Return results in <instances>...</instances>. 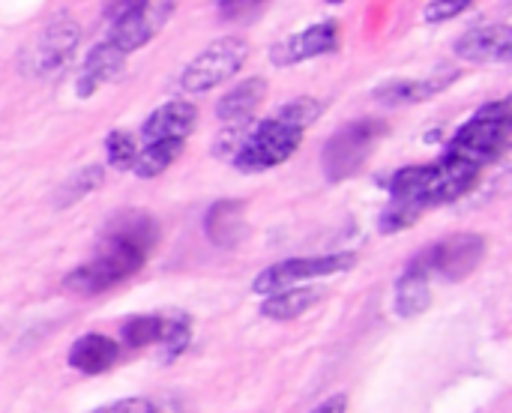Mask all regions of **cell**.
Segmentation results:
<instances>
[{
  "instance_id": "277c9868",
  "label": "cell",
  "mask_w": 512,
  "mask_h": 413,
  "mask_svg": "<svg viewBox=\"0 0 512 413\" xmlns=\"http://www.w3.org/2000/svg\"><path fill=\"white\" fill-rule=\"evenodd\" d=\"M486 258V240L480 234H453L441 243L426 246L411 264V273H420L426 279H444V282H459L471 276Z\"/></svg>"
},
{
  "instance_id": "4fadbf2b",
  "label": "cell",
  "mask_w": 512,
  "mask_h": 413,
  "mask_svg": "<svg viewBox=\"0 0 512 413\" xmlns=\"http://www.w3.org/2000/svg\"><path fill=\"white\" fill-rule=\"evenodd\" d=\"M435 186H438V162L414 165V168H402L393 177L390 195H393V201L417 204V207L429 210V207H435Z\"/></svg>"
},
{
  "instance_id": "e0dca14e",
  "label": "cell",
  "mask_w": 512,
  "mask_h": 413,
  "mask_svg": "<svg viewBox=\"0 0 512 413\" xmlns=\"http://www.w3.org/2000/svg\"><path fill=\"white\" fill-rule=\"evenodd\" d=\"M264 93H267V81L261 75H252V78H246L243 84H237L234 90H228L219 99L216 117L225 120L228 126L231 123H246L255 114V108L264 102Z\"/></svg>"
},
{
  "instance_id": "7c38bea8",
  "label": "cell",
  "mask_w": 512,
  "mask_h": 413,
  "mask_svg": "<svg viewBox=\"0 0 512 413\" xmlns=\"http://www.w3.org/2000/svg\"><path fill=\"white\" fill-rule=\"evenodd\" d=\"M195 120H198V108L192 102L174 99V102H165L162 108H156L144 120L141 135L147 138V144H153V141H186Z\"/></svg>"
},
{
  "instance_id": "f1b7e54d",
  "label": "cell",
  "mask_w": 512,
  "mask_h": 413,
  "mask_svg": "<svg viewBox=\"0 0 512 413\" xmlns=\"http://www.w3.org/2000/svg\"><path fill=\"white\" fill-rule=\"evenodd\" d=\"M348 411V396L345 393H336V396H330L327 402H321L318 408H312L309 413H345Z\"/></svg>"
},
{
  "instance_id": "8992f818",
  "label": "cell",
  "mask_w": 512,
  "mask_h": 413,
  "mask_svg": "<svg viewBox=\"0 0 512 413\" xmlns=\"http://www.w3.org/2000/svg\"><path fill=\"white\" fill-rule=\"evenodd\" d=\"M249 57V42L243 36H222L210 42L180 75V90L186 93H207L240 72Z\"/></svg>"
},
{
  "instance_id": "ba28073f",
  "label": "cell",
  "mask_w": 512,
  "mask_h": 413,
  "mask_svg": "<svg viewBox=\"0 0 512 413\" xmlns=\"http://www.w3.org/2000/svg\"><path fill=\"white\" fill-rule=\"evenodd\" d=\"M78 42H81V27L72 18H57V21L45 24L42 33L27 45V51L21 57L24 75L51 78L72 60Z\"/></svg>"
},
{
  "instance_id": "d6986e66",
  "label": "cell",
  "mask_w": 512,
  "mask_h": 413,
  "mask_svg": "<svg viewBox=\"0 0 512 413\" xmlns=\"http://www.w3.org/2000/svg\"><path fill=\"white\" fill-rule=\"evenodd\" d=\"M321 294L324 291H318V288H300V285L285 288L279 294H270L261 303V315L270 318V321H294V318L306 315L321 300Z\"/></svg>"
},
{
  "instance_id": "7402d4cb",
  "label": "cell",
  "mask_w": 512,
  "mask_h": 413,
  "mask_svg": "<svg viewBox=\"0 0 512 413\" xmlns=\"http://www.w3.org/2000/svg\"><path fill=\"white\" fill-rule=\"evenodd\" d=\"M162 327H165V318L162 315H135V318H129V324H123V342L129 348L159 345Z\"/></svg>"
},
{
  "instance_id": "9c48e42d",
  "label": "cell",
  "mask_w": 512,
  "mask_h": 413,
  "mask_svg": "<svg viewBox=\"0 0 512 413\" xmlns=\"http://www.w3.org/2000/svg\"><path fill=\"white\" fill-rule=\"evenodd\" d=\"M357 264L354 252H339V255H321V258H291L282 264H273L267 270H261V276L252 282V291L261 297L279 294L285 288H294L306 279H324V276H336V273H348Z\"/></svg>"
},
{
  "instance_id": "ffe728a7",
  "label": "cell",
  "mask_w": 512,
  "mask_h": 413,
  "mask_svg": "<svg viewBox=\"0 0 512 413\" xmlns=\"http://www.w3.org/2000/svg\"><path fill=\"white\" fill-rule=\"evenodd\" d=\"M432 303V288L429 279L420 273L405 270V276L396 282V297H393V309L399 318H414L420 312H426Z\"/></svg>"
},
{
  "instance_id": "5bb4252c",
  "label": "cell",
  "mask_w": 512,
  "mask_h": 413,
  "mask_svg": "<svg viewBox=\"0 0 512 413\" xmlns=\"http://www.w3.org/2000/svg\"><path fill=\"white\" fill-rule=\"evenodd\" d=\"M120 360V345L102 333H87L69 348V366L81 375H102Z\"/></svg>"
},
{
  "instance_id": "30bf717a",
  "label": "cell",
  "mask_w": 512,
  "mask_h": 413,
  "mask_svg": "<svg viewBox=\"0 0 512 413\" xmlns=\"http://www.w3.org/2000/svg\"><path fill=\"white\" fill-rule=\"evenodd\" d=\"M336 45H339V24L336 21H321V24H312V27L282 39L279 45H273L270 60L276 66H294V63L330 54V51H336Z\"/></svg>"
},
{
  "instance_id": "484cf974",
  "label": "cell",
  "mask_w": 512,
  "mask_h": 413,
  "mask_svg": "<svg viewBox=\"0 0 512 413\" xmlns=\"http://www.w3.org/2000/svg\"><path fill=\"white\" fill-rule=\"evenodd\" d=\"M102 183V168H87V171H78L60 192V204H75L78 198H87L96 186Z\"/></svg>"
},
{
  "instance_id": "4316f807",
  "label": "cell",
  "mask_w": 512,
  "mask_h": 413,
  "mask_svg": "<svg viewBox=\"0 0 512 413\" xmlns=\"http://www.w3.org/2000/svg\"><path fill=\"white\" fill-rule=\"evenodd\" d=\"M471 6H474L471 0H432V3H426L423 18L438 24V21H450V18H456L462 12H468Z\"/></svg>"
},
{
  "instance_id": "2e32d148",
  "label": "cell",
  "mask_w": 512,
  "mask_h": 413,
  "mask_svg": "<svg viewBox=\"0 0 512 413\" xmlns=\"http://www.w3.org/2000/svg\"><path fill=\"white\" fill-rule=\"evenodd\" d=\"M456 81V72L450 75H432V78H402V81H390L384 87L375 90V99L378 102H387V105H414V102H426L432 96H438L444 87H450Z\"/></svg>"
},
{
  "instance_id": "44dd1931",
  "label": "cell",
  "mask_w": 512,
  "mask_h": 413,
  "mask_svg": "<svg viewBox=\"0 0 512 413\" xmlns=\"http://www.w3.org/2000/svg\"><path fill=\"white\" fill-rule=\"evenodd\" d=\"M183 153V141H153L147 144L144 150H138L135 162H132V171L144 180L150 177H159L165 168H171V162Z\"/></svg>"
},
{
  "instance_id": "ac0fdd59",
  "label": "cell",
  "mask_w": 512,
  "mask_h": 413,
  "mask_svg": "<svg viewBox=\"0 0 512 413\" xmlns=\"http://www.w3.org/2000/svg\"><path fill=\"white\" fill-rule=\"evenodd\" d=\"M243 201H219L210 207L204 231L216 246H237L246 234V222H243Z\"/></svg>"
},
{
  "instance_id": "d4e9b609",
  "label": "cell",
  "mask_w": 512,
  "mask_h": 413,
  "mask_svg": "<svg viewBox=\"0 0 512 413\" xmlns=\"http://www.w3.org/2000/svg\"><path fill=\"white\" fill-rule=\"evenodd\" d=\"M105 153H108V162L120 171L132 168L135 156H138V147H135V138L129 132H111L108 141H105Z\"/></svg>"
},
{
  "instance_id": "603a6c76",
  "label": "cell",
  "mask_w": 512,
  "mask_h": 413,
  "mask_svg": "<svg viewBox=\"0 0 512 413\" xmlns=\"http://www.w3.org/2000/svg\"><path fill=\"white\" fill-rule=\"evenodd\" d=\"M327 111V105L321 102V99H312V96H300V99H294V102H288L282 111H279V117L282 120H288L291 126H297V129H309L321 114Z\"/></svg>"
},
{
  "instance_id": "9a60e30c",
  "label": "cell",
  "mask_w": 512,
  "mask_h": 413,
  "mask_svg": "<svg viewBox=\"0 0 512 413\" xmlns=\"http://www.w3.org/2000/svg\"><path fill=\"white\" fill-rule=\"evenodd\" d=\"M123 66H126V54H120L111 42H99L87 54V60H84V69H81V78L75 84V93L81 99L93 96L102 84H108L111 78H117Z\"/></svg>"
},
{
  "instance_id": "5b68a950",
  "label": "cell",
  "mask_w": 512,
  "mask_h": 413,
  "mask_svg": "<svg viewBox=\"0 0 512 413\" xmlns=\"http://www.w3.org/2000/svg\"><path fill=\"white\" fill-rule=\"evenodd\" d=\"M387 132L384 120L366 117V120H354L345 129H339L327 147H324V174L327 180L339 183L354 177L372 156L375 144L381 141V135Z\"/></svg>"
},
{
  "instance_id": "8fae6325",
  "label": "cell",
  "mask_w": 512,
  "mask_h": 413,
  "mask_svg": "<svg viewBox=\"0 0 512 413\" xmlns=\"http://www.w3.org/2000/svg\"><path fill=\"white\" fill-rule=\"evenodd\" d=\"M456 54L471 63H507L512 57V30L507 24L474 27L456 39Z\"/></svg>"
},
{
  "instance_id": "cb8c5ba5",
  "label": "cell",
  "mask_w": 512,
  "mask_h": 413,
  "mask_svg": "<svg viewBox=\"0 0 512 413\" xmlns=\"http://www.w3.org/2000/svg\"><path fill=\"white\" fill-rule=\"evenodd\" d=\"M189 315H171V318H165V327H162V339H159V345L165 348V360H174L177 354H183L186 351V345H189Z\"/></svg>"
},
{
  "instance_id": "83f0119b",
  "label": "cell",
  "mask_w": 512,
  "mask_h": 413,
  "mask_svg": "<svg viewBox=\"0 0 512 413\" xmlns=\"http://www.w3.org/2000/svg\"><path fill=\"white\" fill-rule=\"evenodd\" d=\"M90 413H162L150 399H123V402H114V405H105V408H96Z\"/></svg>"
},
{
  "instance_id": "52a82bcc",
  "label": "cell",
  "mask_w": 512,
  "mask_h": 413,
  "mask_svg": "<svg viewBox=\"0 0 512 413\" xmlns=\"http://www.w3.org/2000/svg\"><path fill=\"white\" fill-rule=\"evenodd\" d=\"M174 12V3L171 0H162V3H147V0H138V3H111L108 6V15H111V33L105 42H111L120 54H132L138 51L141 45H147L159 27L171 18Z\"/></svg>"
},
{
  "instance_id": "7a4b0ae2",
  "label": "cell",
  "mask_w": 512,
  "mask_h": 413,
  "mask_svg": "<svg viewBox=\"0 0 512 413\" xmlns=\"http://www.w3.org/2000/svg\"><path fill=\"white\" fill-rule=\"evenodd\" d=\"M510 102L498 99L483 105L450 141L447 147V159H456L474 171L486 168L489 162H495L507 147H510Z\"/></svg>"
},
{
  "instance_id": "3957f363",
  "label": "cell",
  "mask_w": 512,
  "mask_h": 413,
  "mask_svg": "<svg viewBox=\"0 0 512 413\" xmlns=\"http://www.w3.org/2000/svg\"><path fill=\"white\" fill-rule=\"evenodd\" d=\"M300 141H303V129L291 126L288 120H282L276 114L270 120H261L246 135V141L240 144V150L234 156V165L243 174H261V171L276 168L285 159H291L294 150L300 147Z\"/></svg>"
},
{
  "instance_id": "6da1fadb",
  "label": "cell",
  "mask_w": 512,
  "mask_h": 413,
  "mask_svg": "<svg viewBox=\"0 0 512 413\" xmlns=\"http://www.w3.org/2000/svg\"><path fill=\"white\" fill-rule=\"evenodd\" d=\"M156 240H159V228H156L153 216L126 213V216L114 219V225L105 231L96 255L87 264L75 267L66 276L63 288L93 297V294H102V291L126 282L147 264V258L156 249Z\"/></svg>"
}]
</instances>
